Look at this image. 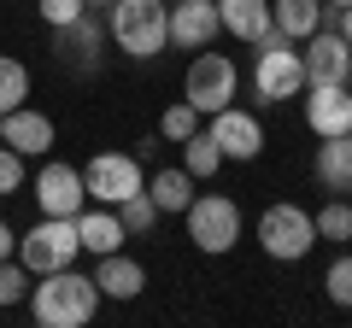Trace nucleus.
Returning <instances> with one entry per match:
<instances>
[{
	"mask_svg": "<svg viewBox=\"0 0 352 328\" xmlns=\"http://www.w3.org/2000/svg\"><path fill=\"white\" fill-rule=\"evenodd\" d=\"M305 124L317 141L352 135V82H311L305 89Z\"/></svg>",
	"mask_w": 352,
	"mask_h": 328,
	"instance_id": "obj_10",
	"label": "nucleus"
},
{
	"mask_svg": "<svg viewBox=\"0 0 352 328\" xmlns=\"http://www.w3.org/2000/svg\"><path fill=\"white\" fill-rule=\"evenodd\" d=\"M323 6H335V12H340V6H352V0H323Z\"/></svg>",
	"mask_w": 352,
	"mask_h": 328,
	"instance_id": "obj_34",
	"label": "nucleus"
},
{
	"mask_svg": "<svg viewBox=\"0 0 352 328\" xmlns=\"http://www.w3.org/2000/svg\"><path fill=\"white\" fill-rule=\"evenodd\" d=\"M36 12H41V24L65 30L71 18H82V12H88V0H36Z\"/></svg>",
	"mask_w": 352,
	"mask_h": 328,
	"instance_id": "obj_30",
	"label": "nucleus"
},
{
	"mask_svg": "<svg viewBox=\"0 0 352 328\" xmlns=\"http://www.w3.org/2000/svg\"><path fill=\"white\" fill-rule=\"evenodd\" d=\"M252 89H258V100H300L305 94V53L294 47L282 30H270V36L252 41Z\"/></svg>",
	"mask_w": 352,
	"mask_h": 328,
	"instance_id": "obj_3",
	"label": "nucleus"
},
{
	"mask_svg": "<svg viewBox=\"0 0 352 328\" xmlns=\"http://www.w3.org/2000/svg\"><path fill=\"white\" fill-rule=\"evenodd\" d=\"M217 12H223V30L235 41H258V36H270L276 30V18H270V0H217Z\"/></svg>",
	"mask_w": 352,
	"mask_h": 328,
	"instance_id": "obj_17",
	"label": "nucleus"
},
{
	"mask_svg": "<svg viewBox=\"0 0 352 328\" xmlns=\"http://www.w3.org/2000/svg\"><path fill=\"white\" fill-rule=\"evenodd\" d=\"M100 281L94 276H76L71 270H47V276H36V288H30V311H36L41 328H82L94 323V311H100Z\"/></svg>",
	"mask_w": 352,
	"mask_h": 328,
	"instance_id": "obj_1",
	"label": "nucleus"
},
{
	"mask_svg": "<svg viewBox=\"0 0 352 328\" xmlns=\"http://www.w3.org/2000/svg\"><path fill=\"white\" fill-rule=\"evenodd\" d=\"M82 170L76 164H65V159H47L36 170V205H41V217H76L82 211Z\"/></svg>",
	"mask_w": 352,
	"mask_h": 328,
	"instance_id": "obj_9",
	"label": "nucleus"
},
{
	"mask_svg": "<svg viewBox=\"0 0 352 328\" xmlns=\"http://www.w3.org/2000/svg\"><path fill=\"white\" fill-rule=\"evenodd\" d=\"M147 194H153V205H159V217L188 211V205H194V176L182 170V164H164V170L147 176Z\"/></svg>",
	"mask_w": 352,
	"mask_h": 328,
	"instance_id": "obj_20",
	"label": "nucleus"
},
{
	"mask_svg": "<svg viewBox=\"0 0 352 328\" xmlns=\"http://www.w3.org/2000/svg\"><path fill=\"white\" fill-rule=\"evenodd\" d=\"M0 141H6V147H18L24 159H47L53 141H59V129H53L47 112H36V106H18V112L0 117Z\"/></svg>",
	"mask_w": 352,
	"mask_h": 328,
	"instance_id": "obj_14",
	"label": "nucleus"
},
{
	"mask_svg": "<svg viewBox=\"0 0 352 328\" xmlns=\"http://www.w3.org/2000/svg\"><path fill=\"white\" fill-rule=\"evenodd\" d=\"M94 281H100L106 299H135V293L147 288V270H141L129 253H106L100 264H94Z\"/></svg>",
	"mask_w": 352,
	"mask_h": 328,
	"instance_id": "obj_18",
	"label": "nucleus"
},
{
	"mask_svg": "<svg viewBox=\"0 0 352 328\" xmlns=\"http://www.w3.org/2000/svg\"><path fill=\"white\" fill-rule=\"evenodd\" d=\"M323 0H270V18H276V30L288 41H305V36H317L323 30Z\"/></svg>",
	"mask_w": 352,
	"mask_h": 328,
	"instance_id": "obj_21",
	"label": "nucleus"
},
{
	"mask_svg": "<svg viewBox=\"0 0 352 328\" xmlns=\"http://www.w3.org/2000/svg\"><path fill=\"white\" fill-rule=\"evenodd\" d=\"M76 229H82V253L106 258V253H124V217H118V205H94V211H76Z\"/></svg>",
	"mask_w": 352,
	"mask_h": 328,
	"instance_id": "obj_16",
	"label": "nucleus"
},
{
	"mask_svg": "<svg viewBox=\"0 0 352 328\" xmlns=\"http://www.w3.org/2000/svg\"><path fill=\"white\" fill-rule=\"evenodd\" d=\"M159 147H164V135H147V141H135V159L147 164V159H159Z\"/></svg>",
	"mask_w": 352,
	"mask_h": 328,
	"instance_id": "obj_32",
	"label": "nucleus"
},
{
	"mask_svg": "<svg viewBox=\"0 0 352 328\" xmlns=\"http://www.w3.org/2000/svg\"><path fill=\"white\" fill-rule=\"evenodd\" d=\"M235 82H241L235 59L200 47V53H194V65H188V76H182V100H188L200 117H212V112H223V106L235 100Z\"/></svg>",
	"mask_w": 352,
	"mask_h": 328,
	"instance_id": "obj_7",
	"label": "nucleus"
},
{
	"mask_svg": "<svg viewBox=\"0 0 352 328\" xmlns=\"http://www.w3.org/2000/svg\"><path fill=\"white\" fill-rule=\"evenodd\" d=\"M317 182L329 194H340V200L352 194V135H329L317 147Z\"/></svg>",
	"mask_w": 352,
	"mask_h": 328,
	"instance_id": "obj_19",
	"label": "nucleus"
},
{
	"mask_svg": "<svg viewBox=\"0 0 352 328\" xmlns=\"http://www.w3.org/2000/svg\"><path fill=\"white\" fill-rule=\"evenodd\" d=\"M182 170H188L194 182H206V176H217V170H223V147L212 141V129H200V135L182 141Z\"/></svg>",
	"mask_w": 352,
	"mask_h": 328,
	"instance_id": "obj_22",
	"label": "nucleus"
},
{
	"mask_svg": "<svg viewBox=\"0 0 352 328\" xmlns=\"http://www.w3.org/2000/svg\"><path fill=\"white\" fill-rule=\"evenodd\" d=\"M30 288H36V276H30L18 258H6V264H0V311L24 305V299H30Z\"/></svg>",
	"mask_w": 352,
	"mask_h": 328,
	"instance_id": "obj_24",
	"label": "nucleus"
},
{
	"mask_svg": "<svg viewBox=\"0 0 352 328\" xmlns=\"http://www.w3.org/2000/svg\"><path fill=\"white\" fill-rule=\"evenodd\" d=\"M106 36L129 59H159L170 47V6L164 0H112L106 6Z\"/></svg>",
	"mask_w": 352,
	"mask_h": 328,
	"instance_id": "obj_2",
	"label": "nucleus"
},
{
	"mask_svg": "<svg viewBox=\"0 0 352 328\" xmlns=\"http://www.w3.org/2000/svg\"><path fill=\"white\" fill-rule=\"evenodd\" d=\"M82 188L94 205H124L129 194L147 188V164L135 159V152H94V159L82 164Z\"/></svg>",
	"mask_w": 352,
	"mask_h": 328,
	"instance_id": "obj_8",
	"label": "nucleus"
},
{
	"mask_svg": "<svg viewBox=\"0 0 352 328\" xmlns=\"http://www.w3.org/2000/svg\"><path fill=\"white\" fill-rule=\"evenodd\" d=\"M258 246H264V258H276V264H300L317 246V217L300 211V205H270V211L258 217Z\"/></svg>",
	"mask_w": 352,
	"mask_h": 328,
	"instance_id": "obj_6",
	"label": "nucleus"
},
{
	"mask_svg": "<svg viewBox=\"0 0 352 328\" xmlns=\"http://www.w3.org/2000/svg\"><path fill=\"white\" fill-rule=\"evenodd\" d=\"M164 6H176V0H164Z\"/></svg>",
	"mask_w": 352,
	"mask_h": 328,
	"instance_id": "obj_36",
	"label": "nucleus"
},
{
	"mask_svg": "<svg viewBox=\"0 0 352 328\" xmlns=\"http://www.w3.org/2000/svg\"><path fill=\"white\" fill-rule=\"evenodd\" d=\"M6 258H18V235H12V223H0V264Z\"/></svg>",
	"mask_w": 352,
	"mask_h": 328,
	"instance_id": "obj_31",
	"label": "nucleus"
},
{
	"mask_svg": "<svg viewBox=\"0 0 352 328\" xmlns=\"http://www.w3.org/2000/svg\"><path fill=\"white\" fill-rule=\"evenodd\" d=\"M200 129H206V124H200V112H194L188 100H182V106H170V112L159 117V135H164V141H176V147H182L188 135H200Z\"/></svg>",
	"mask_w": 352,
	"mask_h": 328,
	"instance_id": "obj_26",
	"label": "nucleus"
},
{
	"mask_svg": "<svg viewBox=\"0 0 352 328\" xmlns=\"http://www.w3.org/2000/svg\"><path fill=\"white\" fill-rule=\"evenodd\" d=\"M317 240H352V205L340 200V194L317 211Z\"/></svg>",
	"mask_w": 352,
	"mask_h": 328,
	"instance_id": "obj_25",
	"label": "nucleus"
},
{
	"mask_svg": "<svg viewBox=\"0 0 352 328\" xmlns=\"http://www.w3.org/2000/svg\"><path fill=\"white\" fill-rule=\"evenodd\" d=\"M323 288H329V299H335L340 311H352V253H340L335 264H329V276H323Z\"/></svg>",
	"mask_w": 352,
	"mask_h": 328,
	"instance_id": "obj_28",
	"label": "nucleus"
},
{
	"mask_svg": "<svg viewBox=\"0 0 352 328\" xmlns=\"http://www.w3.org/2000/svg\"><path fill=\"white\" fill-rule=\"evenodd\" d=\"M329 12H335V6H329ZM335 30H340L346 41H352V6H340V12H335Z\"/></svg>",
	"mask_w": 352,
	"mask_h": 328,
	"instance_id": "obj_33",
	"label": "nucleus"
},
{
	"mask_svg": "<svg viewBox=\"0 0 352 328\" xmlns=\"http://www.w3.org/2000/svg\"><path fill=\"white\" fill-rule=\"evenodd\" d=\"M118 217H124V229H129V235H141V229H153V223H159V205H153V194L141 188V194H129V200L118 205Z\"/></svg>",
	"mask_w": 352,
	"mask_h": 328,
	"instance_id": "obj_27",
	"label": "nucleus"
},
{
	"mask_svg": "<svg viewBox=\"0 0 352 328\" xmlns=\"http://www.w3.org/2000/svg\"><path fill=\"white\" fill-rule=\"evenodd\" d=\"M88 6H112V0H88Z\"/></svg>",
	"mask_w": 352,
	"mask_h": 328,
	"instance_id": "obj_35",
	"label": "nucleus"
},
{
	"mask_svg": "<svg viewBox=\"0 0 352 328\" xmlns=\"http://www.w3.org/2000/svg\"><path fill=\"white\" fill-rule=\"evenodd\" d=\"M212 141L223 147V159H235V164H247V159H258L264 152V124L252 112H241V106H223V112H212Z\"/></svg>",
	"mask_w": 352,
	"mask_h": 328,
	"instance_id": "obj_13",
	"label": "nucleus"
},
{
	"mask_svg": "<svg viewBox=\"0 0 352 328\" xmlns=\"http://www.w3.org/2000/svg\"><path fill=\"white\" fill-rule=\"evenodd\" d=\"M24 100H30V65H24V59H6V53H0V117L18 112Z\"/></svg>",
	"mask_w": 352,
	"mask_h": 328,
	"instance_id": "obj_23",
	"label": "nucleus"
},
{
	"mask_svg": "<svg viewBox=\"0 0 352 328\" xmlns=\"http://www.w3.org/2000/svg\"><path fill=\"white\" fill-rule=\"evenodd\" d=\"M305 89L311 82H352V41L340 36V30H317V36H305Z\"/></svg>",
	"mask_w": 352,
	"mask_h": 328,
	"instance_id": "obj_11",
	"label": "nucleus"
},
{
	"mask_svg": "<svg viewBox=\"0 0 352 328\" xmlns=\"http://www.w3.org/2000/svg\"><path fill=\"white\" fill-rule=\"evenodd\" d=\"M100 41H106V18L82 12V18H71V24L59 30V41H53V47L65 53V65H76L82 76H94V71H100Z\"/></svg>",
	"mask_w": 352,
	"mask_h": 328,
	"instance_id": "obj_15",
	"label": "nucleus"
},
{
	"mask_svg": "<svg viewBox=\"0 0 352 328\" xmlns=\"http://www.w3.org/2000/svg\"><path fill=\"white\" fill-rule=\"evenodd\" d=\"M18 188H24V152L0 141V200H6V194H18Z\"/></svg>",
	"mask_w": 352,
	"mask_h": 328,
	"instance_id": "obj_29",
	"label": "nucleus"
},
{
	"mask_svg": "<svg viewBox=\"0 0 352 328\" xmlns=\"http://www.w3.org/2000/svg\"><path fill=\"white\" fill-rule=\"evenodd\" d=\"M182 217H188V240L200 246V253H212V258L235 253V240H241V205L229 200V194H194V205Z\"/></svg>",
	"mask_w": 352,
	"mask_h": 328,
	"instance_id": "obj_5",
	"label": "nucleus"
},
{
	"mask_svg": "<svg viewBox=\"0 0 352 328\" xmlns=\"http://www.w3.org/2000/svg\"><path fill=\"white\" fill-rule=\"evenodd\" d=\"M223 30V12H217V0H176L170 6V47L182 53H200L217 41Z\"/></svg>",
	"mask_w": 352,
	"mask_h": 328,
	"instance_id": "obj_12",
	"label": "nucleus"
},
{
	"mask_svg": "<svg viewBox=\"0 0 352 328\" xmlns=\"http://www.w3.org/2000/svg\"><path fill=\"white\" fill-rule=\"evenodd\" d=\"M76 258H82V229H76V217H41V223H30V235H18V264L30 276L71 270Z\"/></svg>",
	"mask_w": 352,
	"mask_h": 328,
	"instance_id": "obj_4",
	"label": "nucleus"
}]
</instances>
